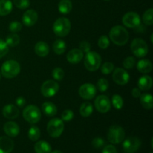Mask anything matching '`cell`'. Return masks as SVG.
<instances>
[{"label": "cell", "mask_w": 153, "mask_h": 153, "mask_svg": "<svg viewBox=\"0 0 153 153\" xmlns=\"http://www.w3.org/2000/svg\"><path fill=\"white\" fill-rule=\"evenodd\" d=\"M109 38L117 46H124L128 42L129 34L128 31L122 25L114 26L109 31Z\"/></svg>", "instance_id": "obj_1"}, {"label": "cell", "mask_w": 153, "mask_h": 153, "mask_svg": "<svg viewBox=\"0 0 153 153\" xmlns=\"http://www.w3.org/2000/svg\"><path fill=\"white\" fill-rule=\"evenodd\" d=\"M20 65L13 60H8L3 63L1 67V76L6 79H13L20 73Z\"/></svg>", "instance_id": "obj_2"}, {"label": "cell", "mask_w": 153, "mask_h": 153, "mask_svg": "<svg viewBox=\"0 0 153 153\" xmlns=\"http://www.w3.org/2000/svg\"><path fill=\"white\" fill-rule=\"evenodd\" d=\"M53 31L57 36L61 37H66L71 30V22L66 17L58 18L53 24Z\"/></svg>", "instance_id": "obj_3"}, {"label": "cell", "mask_w": 153, "mask_h": 153, "mask_svg": "<svg viewBox=\"0 0 153 153\" xmlns=\"http://www.w3.org/2000/svg\"><path fill=\"white\" fill-rule=\"evenodd\" d=\"M84 63H85V68L91 72L97 71L101 66V56L97 52L90 51L85 55Z\"/></svg>", "instance_id": "obj_4"}, {"label": "cell", "mask_w": 153, "mask_h": 153, "mask_svg": "<svg viewBox=\"0 0 153 153\" xmlns=\"http://www.w3.org/2000/svg\"><path fill=\"white\" fill-rule=\"evenodd\" d=\"M23 118L31 124H35L41 119V112L38 107L34 105H29L24 108L22 111Z\"/></svg>", "instance_id": "obj_5"}, {"label": "cell", "mask_w": 153, "mask_h": 153, "mask_svg": "<svg viewBox=\"0 0 153 153\" xmlns=\"http://www.w3.org/2000/svg\"><path fill=\"white\" fill-rule=\"evenodd\" d=\"M125 131L118 125H113L108 131V140L112 144H118L125 139Z\"/></svg>", "instance_id": "obj_6"}, {"label": "cell", "mask_w": 153, "mask_h": 153, "mask_svg": "<svg viewBox=\"0 0 153 153\" xmlns=\"http://www.w3.org/2000/svg\"><path fill=\"white\" fill-rule=\"evenodd\" d=\"M64 129V121L59 118H53L47 124V131L49 136L54 138L60 137Z\"/></svg>", "instance_id": "obj_7"}, {"label": "cell", "mask_w": 153, "mask_h": 153, "mask_svg": "<svg viewBox=\"0 0 153 153\" xmlns=\"http://www.w3.org/2000/svg\"><path fill=\"white\" fill-rule=\"evenodd\" d=\"M131 49L132 53L137 58H143L149 52L147 43L141 38H135L132 40L131 43Z\"/></svg>", "instance_id": "obj_8"}, {"label": "cell", "mask_w": 153, "mask_h": 153, "mask_svg": "<svg viewBox=\"0 0 153 153\" xmlns=\"http://www.w3.org/2000/svg\"><path fill=\"white\" fill-rule=\"evenodd\" d=\"M40 91L43 97L47 98L52 97L59 91V85L54 80H47L43 83Z\"/></svg>", "instance_id": "obj_9"}, {"label": "cell", "mask_w": 153, "mask_h": 153, "mask_svg": "<svg viewBox=\"0 0 153 153\" xmlns=\"http://www.w3.org/2000/svg\"><path fill=\"white\" fill-rule=\"evenodd\" d=\"M94 105L96 109L102 114H105L110 111L111 108V100L107 96L100 95L94 101Z\"/></svg>", "instance_id": "obj_10"}, {"label": "cell", "mask_w": 153, "mask_h": 153, "mask_svg": "<svg viewBox=\"0 0 153 153\" xmlns=\"http://www.w3.org/2000/svg\"><path fill=\"white\" fill-rule=\"evenodd\" d=\"M122 22L127 28H135L140 25V17L135 12H128L123 16Z\"/></svg>", "instance_id": "obj_11"}, {"label": "cell", "mask_w": 153, "mask_h": 153, "mask_svg": "<svg viewBox=\"0 0 153 153\" xmlns=\"http://www.w3.org/2000/svg\"><path fill=\"white\" fill-rule=\"evenodd\" d=\"M112 78H113L114 82L120 85H126L130 80V76L128 72L120 67L114 70Z\"/></svg>", "instance_id": "obj_12"}, {"label": "cell", "mask_w": 153, "mask_h": 153, "mask_svg": "<svg viewBox=\"0 0 153 153\" xmlns=\"http://www.w3.org/2000/svg\"><path fill=\"white\" fill-rule=\"evenodd\" d=\"M140 145L141 141L138 137H130L124 140L123 148L126 153H134L138 150Z\"/></svg>", "instance_id": "obj_13"}, {"label": "cell", "mask_w": 153, "mask_h": 153, "mask_svg": "<svg viewBox=\"0 0 153 153\" xmlns=\"http://www.w3.org/2000/svg\"><path fill=\"white\" fill-rule=\"evenodd\" d=\"M79 94L84 100H92L97 94V88L93 84H84L79 88Z\"/></svg>", "instance_id": "obj_14"}, {"label": "cell", "mask_w": 153, "mask_h": 153, "mask_svg": "<svg viewBox=\"0 0 153 153\" xmlns=\"http://www.w3.org/2000/svg\"><path fill=\"white\" fill-rule=\"evenodd\" d=\"M38 19V14L34 10L30 9L26 10L22 16V22L25 26L31 27L37 22Z\"/></svg>", "instance_id": "obj_15"}, {"label": "cell", "mask_w": 153, "mask_h": 153, "mask_svg": "<svg viewBox=\"0 0 153 153\" xmlns=\"http://www.w3.org/2000/svg\"><path fill=\"white\" fill-rule=\"evenodd\" d=\"M2 114L7 119L13 120L18 117L19 114V111L14 105L8 104L4 105L2 108Z\"/></svg>", "instance_id": "obj_16"}, {"label": "cell", "mask_w": 153, "mask_h": 153, "mask_svg": "<svg viewBox=\"0 0 153 153\" xmlns=\"http://www.w3.org/2000/svg\"><path fill=\"white\" fill-rule=\"evenodd\" d=\"M14 147V143L10 137H0V153H10Z\"/></svg>", "instance_id": "obj_17"}, {"label": "cell", "mask_w": 153, "mask_h": 153, "mask_svg": "<svg viewBox=\"0 0 153 153\" xmlns=\"http://www.w3.org/2000/svg\"><path fill=\"white\" fill-rule=\"evenodd\" d=\"M84 58V52L79 49H73L67 53V60L72 64H79Z\"/></svg>", "instance_id": "obj_18"}, {"label": "cell", "mask_w": 153, "mask_h": 153, "mask_svg": "<svg viewBox=\"0 0 153 153\" xmlns=\"http://www.w3.org/2000/svg\"><path fill=\"white\" fill-rule=\"evenodd\" d=\"M4 133L10 137H15L19 134V126L16 123L13 121L7 122L3 126Z\"/></svg>", "instance_id": "obj_19"}, {"label": "cell", "mask_w": 153, "mask_h": 153, "mask_svg": "<svg viewBox=\"0 0 153 153\" xmlns=\"http://www.w3.org/2000/svg\"><path fill=\"white\" fill-rule=\"evenodd\" d=\"M153 81L151 76L148 75H143L139 79L137 82V86L140 91H146L152 88Z\"/></svg>", "instance_id": "obj_20"}, {"label": "cell", "mask_w": 153, "mask_h": 153, "mask_svg": "<svg viewBox=\"0 0 153 153\" xmlns=\"http://www.w3.org/2000/svg\"><path fill=\"white\" fill-rule=\"evenodd\" d=\"M49 46L46 42L39 41L37 42L34 46V52L38 55L39 57H46V55H49Z\"/></svg>", "instance_id": "obj_21"}, {"label": "cell", "mask_w": 153, "mask_h": 153, "mask_svg": "<svg viewBox=\"0 0 153 153\" xmlns=\"http://www.w3.org/2000/svg\"><path fill=\"white\" fill-rule=\"evenodd\" d=\"M137 69L140 73L147 74L152 70V64L149 60H140L137 64Z\"/></svg>", "instance_id": "obj_22"}, {"label": "cell", "mask_w": 153, "mask_h": 153, "mask_svg": "<svg viewBox=\"0 0 153 153\" xmlns=\"http://www.w3.org/2000/svg\"><path fill=\"white\" fill-rule=\"evenodd\" d=\"M140 102L143 108L147 110H150L153 108V97L152 94L144 93L140 96Z\"/></svg>", "instance_id": "obj_23"}, {"label": "cell", "mask_w": 153, "mask_h": 153, "mask_svg": "<svg viewBox=\"0 0 153 153\" xmlns=\"http://www.w3.org/2000/svg\"><path fill=\"white\" fill-rule=\"evenodd\" d=\"M42 111L46 116L54 117L57 114L58 109L54 103L51 102H46L42 105Z\"/></svg>", "instance_id": "obj_24"}, {"label": "cell", "mask_w": 153, "mask_h": 153, "mask_svg": "<svg viewBox=\"0 0 153 153\" xmlns=\"http://www.w3.org/2000/svg\"><path fill=\"white\" fill-rule=\"evenodd\" d=\"M13 10V3L10 0H0V16L8 15Z\"/></svg>", "instance_id": "obj_25"}, {"label": "cell", "mask_w": 153, "mask_h": 153, "mask_svg": "<svg viewBox=\"0 0 153 153\" xmlns=\"http://www.w3.org/2000/svg\"><path fill=\"white\" fill-rule=\"evenodd\" d=\"M34 151L36 153H51L52 147L48 142L40 140L34 145Z\"/></svg>", "instance_id": "obj_26"}, {"label": "cell", "mask_w": 153, "mask_h": 153, "mask_svg": "<svg viewBox=\"0 0 153 153\" xmlns=\"http://www.w3.org/2000/svg\"><path fill=\"white\" fill-rule=\"evenodd\" d=\"M58 10L62 14H68L73 8V4L70 0H61L58 3Z\"/></svg>", "instance_id": "obj_27"}, {"label": "cell", "mask_w": 153, "mask_h": 153, "mask_svg": "<svg viewBox=\"0 0 153 153\" xmlns=\"http://www.w3.org/2000/svg\"><path fill=\"white\" fill-rule=\"evenodd\" d=\"M52 49L57 55H62L67 49V44L64 40L58 39L54 42L53 45H52Z\"/></svg>", "instance_id": "obj_28"}, {"label": "cell", "mask_w": 153, "mask_h": 153, "mask_svg": "<svg viewBox=\"0 0 153 153\" xmlns=\"http://www.w3.org/2000/svg\"><path fill=\"white\" fill-rule=\"evenodd\" d=\"M93 111H94L93 105L89 102H85L81 105L79 113H80L81 116H82L83 117H88L92 114Z\"/></svg>", "instance_id": "obj_29"}, {"label": "cell", "mask_w": 153, "mask_h": 153, "mask_svg": "<svg viewBox=\"0 0 153 153\" xmlns=\"http://www.w3.org/2000/svg\"><path fill=\"white\" fill-rule=\"evenodd\" d=\"M20 41V37L18 34L16 33H12V34H9L5 40V43H7V46L9 47H14L16 46L19 43Z\"/></svg>", "instance_id": "obj_30"}, {"label": "cell", "mask_w": 153, "mask_h": 153, "mask_svg": "<svg viewBox=\"0 0 153 153\" xmlns=\"http://www.w3.org/2000/svg\"><path fill=\"white\" fill-rule=\"evenodd\" d=\"M28 137L32 141H37L40 137V128L35 126H32L28 131Z\"/></svg>", "instance_id": "obj_31"}, {"label": "cell", "mask_w": 153, "mask_h": 153, "mask_svg": "<svg viewBox=\"0 0 153 153\" xmlns=\"http://www.w3.org/2000/svg\"><path fill=\"white\" fill-rule=\"evenodd\" d=\"M111 103L112 105L114 106V108L115 109H117V110H120L123 107L124 102L121 96L118 95V94H114L112 97Z\"/></svg>", "instance_id": "obj_32"}, {"label": "cell", "mask_w": 153, "mask_h": 153, "mask_svg": "<svg viewBox=\"0 0 153 153\" xmlns=\"http://www.w3.org/2000/svg\"><path fill=\"white\" fill-rule=\"evenodd\" d=\"M153 9L149 8L145 11L143 15V22L147 25H152L153 24Z\"/></svg>", "instance_id": "obj_33"}, {"label": "cell", "mask_w": 153, "mask_h": 153, "mask_svg": "<svg viewBox=\"0 0 153 153\" xmlns=\"http://www.w3.org/2000/svg\"><path fill=\"white\" fill-rule=\"evenodd\" d=\"M136 64V61H135V58L134 57H127L125 59L123 60V67L126 70H131L132 69L133 67L135 66Z\"/></svg>", "instance_id": "obj_34"}, {"label": "cell", "mask_w": 153, "mask_h": 153, "mask_svg": "<svg viewBox=\"0 0 153 153\" xmlns=\"http://www.w3.org/2000/svg\"><path fill=\"white\" fill-rule=\"evenodd\" d=\"M114 70V66L113 63L105 62L102 65L101 72L104 75H108L111 73Z\"/></svg>", "instance_id": "obj_35"}, {"label": "cell", "mask_w": 153, "mask_h": 153, "mask_svg": "<svg viewBox=\"0 0 153 153\" xmlns=\"http://www.w3.org/2000/svg\"><path fill=\"white\" fill-rule=\"evenodd\" d=\"M52 76L53 79L56 81H61L64 77V72L63 69L56 67L52 72Z\"/></svg>", "instance_id": "obj_36"}, {"label": "cell", "mask_w": 153, "mask_h": 153, "mask_svg": "<svg viewBox=\"0 0 153 153\" xmlns=\"http://www.w3.org/2000/svg\"><path fill=\"white\" fill-rule=\"evenodd\" d=\"M109 87L108 81L105 79H100L97 82V89L100 91V92H105L108 90Z\"/></svg>", "instance_id": "obj_37"}, {"label": "cell", "mask_w": 153, "mask_h": 153, "mask_svg": "<svg viewBox=\"0 0 153 153\" xmlns=\"http://www.w3.org/2000/svg\"><path fill=\"white\" fill-rule=\"evenodd\" d=\"M110 45V40L106 35H102L99 38L98 46L102 49H107Z\"/></svg>", "instance_id": "obj_38"}, {"label": "cell", "mask_w": 153, "mask_h": 153, "mask_svg": "<svg viewBox=\"0 0 153 153\" xmlns=\"http://www.w3.org/2000/svg\"><path fill=\"white\" fill-rule=\"evenodd\" d=\"M13 4L17 8L25 10L30 6L29 0H13Z\"/></svg>", "instance_id": "obj_39"}, {"label": "cell", "mask_w": 153, "mask_h": 153, "mask_svg": "<svg viewBox=\"0 0 153 153\" xmlns=\"http://www.w3.org/2000/svg\"><path fill=\"white\" fill-rule=\"evenodd\" d=\"M22 28V25L18 21H13L9 25V31L12 33H17Z\"/></svg>", "instance_id": "obj_40"}, {"label": "cell", "mask_w": 153, "mask_h": 153, "mask_svg": "<svg viewBox=\"0 0 153 153\" xmlns=\"http://www.w3.org/2000/svg\"><path fill=\"white\" fill-rule=\"evenodd\" d=\"M9 51V46H7L5 41L0 38V59L5 56Z\"/></svg>", "instance_id": "obj_41"}, {"label": "cell", "mask_w": 153, "mask_h": 153, "mask_svg": "<svg viewBox=\"0 0 153 153\" xmlns=\"http://www.w3.org/2000/svg\"><path fill=\"white\" fill-rule=\"evenodd\" d=\"M74 117V113L72 110L70 109H67V110L64 111V112L61 114V120L63 121H66V122H69V121L72 120Z\"/></svg>", "instance_id": "obj_42"}, {"label": "cell", "mask_w": 153, "mask_h": 153, "mask_svg": "<svg viewBox=\"0 0 153 153\" xmlns=\"http://www.w3.org/2000/svg\"><path fill=\"white\" fill-rule=\"evenodd\" d=\"M105 140L102 137H95L92 140V146L96 149H100L105 146Z\"/></svg>", "instance_id": "obj_43"}, {"label": "cell", "mask_w": 153, "mask_h": 153, "mask_svg": "<svg viewBox=\"0 0 153 153\" xmlns=\"http://www.w3.org/2000/svg\"><path fill=\"white\" fill-rule=\"evenodd\" d=\"M91 44L88 41H86V40L82 41L80 43V44H79V49H81L82 52H85V53L90 52L91 51Z\"/></svg>", "instance_id": "obj_44"}, {"label": "cell", "mask_w": 153, "mask_h": 153, "mask_svg": "<svg viewBox=\"0 0 153 153\" xmlns=\"http://www.w3.org/2000/svg\"><path fill=\"white\" fill-rule=\"evenodd\" d=\"M102 153H117V149L113 145H107L103 149Z\"/></svg>", "instance_id": "obj_45"}, {"label": "cell", "mask_w": 153, "mask_h": 153, "mask_svg": "<svg viewBox=\"0 0 153 153\" xmlns=\"http://www.w3.org/2000/svg\"><path fill=\"white\" fill-rule=\"evenodd\" d=\"M16 102V106H18L19 108H23L24 106L25 105V103H26V101H25V99L22 97H19L15 100Z\"/></svg>", "instance_id": "obj_46"}, {"label": "cell", "mask_w": 153, "mask_h": 153, "mask_svg": "<svg viewBox=\"0 0 153 153\" xmlns=\"http://www.w3.org/2000/svg\"><path fill=\"white\" fill-rule=\"evenodd\" d=\"M140 94H141V91L138 88H133L132 91H131V95L134 98H139Z\"/></svg>", "instance_id": "obj_47"}, {"label": "cell", "mask_w": 153, "mask_h": 153, "mask_svg": "<svg viewBox=\"0 0 153 153\" xmlns=\"http://www.w3.org/2000/svg\"><path fill=\"white\" fill-rule=\"evenodd\" d=\"M51 153H64V152H61V151L60 150H54L52 151V152H51Z\"/></svg>", "instance_id": "obj_48"}, {"label": "cell", "mask_w": 153, "mask_h": 153, "mask_svg": "<svg viewBox=\"0 0 153 153\" xmlns=\"http://www.w3.org/2000/svg\"><path fill=\"white\" fill-rule=\"evenodd\" d=\"M1 74L0 73V79H1Z\"/></svg>", "instance_id": "obj_49"}, {"label": "cell", "mask_w": 153, "mask_h": 153, "mask_svg": "<svg viewBox=\"0 0 153 153\" xmlns=\"http://www.w3.org/2000/svg\"><path fill=\"white\" fill-rule=\"evenodd\" d=\"M105 1H109V0H105Z\"/></svg>", "instance_id": "obj_50"}, {"label": "cell", "mask_w": 153, "mask_h": 153, "mask_svg": "<svg viewBox=\"0 0 153 153\" xmlns=\"http://www.w3.org/2000/svg\"><path fill=\"white\" fill-rule=\"evenodd\" d=\"M150 153H152V152H150Z\"/></svg>", "instance_id": "obj_51"}]
</instances>
